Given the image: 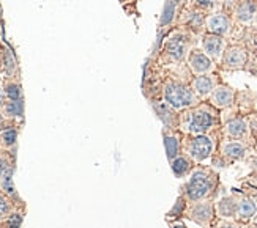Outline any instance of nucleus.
<instances>
[{"label": "nucleus", "instance_id": "f257e3e1", "mask_svg": "<svg viewBox=\"0 0 257 228\" xmlns=\"http://www.w3.org/2000/svg\"><path fill=\"white\" fill-rule=\"evenodd\" d=\"M164 99L172 109H188L197 104V96L188 85L169 82L164 87Z\"/></svg>", "mask_w": 257, "mask_h": 228}, {"label": "nucleus", "instance_id": "f03ea898", "mask_svg": "<svg viewBox=\"0 0 257 228\" xmlns=\"http://www.w3.org/2000/svg\"><path fill=\"white\" fill-rule=\"evenodd\" d=\"M215 123V117L213 113L204 110V109H196L193 112H189L186 118H185V128L196 135H202L204 132H207Z\"/></svg>", "mask_w": 257, "mask_h": 228}, {"label": "nucleus", "instance_id": "7ed1b4c3", "mask_svg": "<svg viewBox=\"0 0 257 228\" xmlns=\"http://www.w3.org/2000/svg\"><path fill=\"white\" fill-rule=\"evenodd\" d=\"M211 190V179L204 172H196L193 173L191 179H189L186 186V195L189 200L197 201L205 198Z\"/></svg>", "mask_w": 257, "mask_h": 228}, {"label": "nucleus", "instance_id": "20e7f679", "mask_svg": "<svg viewBox=\"0 0 257 228\" xmlns=\"http://www.w3.org/2000/svg\"><path fill=\"white\" fill-rule=\"evenodd\" d=\"M205 27L208 33H213V35L224 38L232 30V21L224 13H215L205 19Z\"/></svg>", "mask_w": 257, "mask_h": 228}, {"label": "nucleus", "instance_id": "39448f33", "mask_svg": "<svg viewBox=\"0 0 257 228\" xmlns=\"http://www.w3.org/2000/svg\"><path fill=\"white\" fill-rule=\"evenodd\" d=\"M202 49L208 59L221 60L222 54L226 51V40L222 37L213 35V33H207L202 38Z\"/></svg>", "mask_w": 257, "mask_h": 228}, {"label": "nucleus", "instance_id": "423d86ee", "mask_svg": "<svg viewBox=\"0 0 257 228\" xmlns=\"http://www.w3.org/2000/svg\"><path fill=\"white\" fill-rule=\"evenodd\" d=\"M222 63L227 68V70H241V68L246 65L248 60V54L240 46H230L224 51L221 57Z\"/></svg>", "mask_w": 257, "mask_h": 228}, {"label": "nucleus", "instance_id": "0eeeda50", "mask_svg": "<svg viewBox=\"0 0 257 228\" xmlns=\"http://www.w3.org/2000/svg\"><path fill=\"white\" fill-rule=\"evenodd\" d=\"M188 65L191 68V71L197 76L208 74L210 71H213V60L199 49H194L189 52L188 55Z\"/></svg>", "mask_w": 257, "mask_h": 228}, {"label": "nucleus", "instance_id": "6e6552de", "mask_svg": "<svg viewBox=\"0 0 257 228\" xmlns=\"http://www.w3.org/2000/svg\"><path fill=\"white\" fill-rule=\"evenodd\" d=\"M211 151H213V142H211L207 135H197L191 140L189 145V154L194 161H205L207 157H210Z\"/></svg>", "mask_w": 257, "mask_h": 228}, {"label": "nucleus", "instance_id": "1a4fd4ad", "mask_svg": "<svg viewBox=\"0 0 257 228\" xmlns=\"http://www.w3.org/2000/svg\"><path fill=\"white\" fill-rule=\"evenodd\" d=\"M215 88V79L210 74H202L194 77V81L191 82V90L194 91V95L197 98H207L211 95V91Z\"/></svg>", "mask_w": 257, "mask_h": 228}, {"label": "nucleus", "instance_id": "9d476101", "mask_svg": "<svg viewBox=\"0 0 257 228\" xmlns=\"http://www.w3.org/2000/svg\"><path fill=\"white\" fill-rule=\"evenodd\" d=\"M210 99H211V104L216 107H221V109L229 107L233 102V90L227 85H218L211 91Z\"/></svg>", "mask_w": 257, "mask_h": 228}, {"label": "nucleus", "instance_id": "9b49d317", "mask_svg": "<svg viewBox=\"0 0 257 228\" xmlns=\"http://www.w3.org/2000/svg\"><path fill=\"white\" fill-rule=\"evenodd\" d=\"M166 52L171 55L174 60L180 62L188 55V44L183 37H172L166 43Z\"/></svg>", "mask_w": 257, "mask_h": 228}, {"label": "nucleus", "instance_id": "f8f14e48", "mask_svg": "<svg viewBox=\"0 0 257 228\" xmlns=\"http://www.w3.org/2000/svg\"><path fill=\"white\" fill-rule=\"evenodd\" d=\"M213 215V206L210 203H197L191 209V219L199 225H207Z\"/></svg>", "mask_w": 257, "mask_h": 228}, {"label": "nucleus", "instance_id": "ddd939ff", "mask_svg": "<svg viewBox=\"0 0 257 228\" xmlns=\"http://www.w3.org/2000/svg\"><path fill=\"white\" fill-rule=\"evenodd\" d=\"M255 13H257V5H255V2H252V0H243L235 11L237 19L240 22H243V24L251 22L254 19Z\"/></svg>", "mask_w": 257, "mask_h": 228}, {"label": "nucleus", "instance_id": "4468645a", "mask_svg": "<svg viewBox=\"0 0 257 228\" xmlns=\"http://www.w3.org/2000/svg\"><path fill=\"white\" fill-rule=\"evenodd\" d=\"M0 66L4 68V71L8 76H15L18 73V63L13 52H11L8 48H2L0 49Z\"/></svg>", "mask_w": 257, "mask_h": 228}, {"label": "nucleus", "instance_id": "2eb2a0df", "mask_svg": "<svg viewBox=\"0 0 257 228\" xmlns=\"http://www.w3.org/2000/svg\"><path fill=\"white\" fill-rule=\"evenodd\" d=\"M4 107V115L7 118H22L24 117V101H7Z\"/></svg>", "mask_w": 257, "mask_h": 228}, {"label": "nucleus", "instance_id": "dca6fc26", "mask_svg": "<svg viewBox=\"0 0 257 228\" xmlns=\"http://www.w3.org/2000/svg\"><path fill=\"white\" fill-rule=\"evenodd\" d=\"M226 131L230 137H233V139H241V137H244L248 132V124L241 118H235L227 123Z\"/></svg>", "mask_w": 257, "mask_h": 228}, {"label": "nucleus", "instance_id": "f3484780", "mask_svg": "<svg viewBox=\"0 0 257 228\" xmlns=\"http://www.w3.org/2000/svg\"><path fill=\"white\" fill-rule=\"evenodd\" d=\"M257 211V206H255V203L251 200V198H243L241 201L237 203V215L240 219H251L252 215L255 214Z\"/></svg>", "mask_w": 257, "mask_h": 228}, {"label": "nucleus", "instance_id": "a211bd4d", "mask_svg": "<svg viewBox=\"0 0 257 228\" xmlns=\"http://www.w3.org/2000/svg\"><path fill=\"white\" fill-rule=\"evenodd\" d=\"M18 142V129L16 126H7L4 131H0V145H2L5 150L13 148Z\"/></svg>", "mask_w": 257, "mask_h": 228}, {"label": "nucleus", "instance_id": "6ab92c4d", "mask_svg": "<svg viewBox=\"0 0 257 228\" xmlns=\"http://www.w3.org/2000/svg\"><path fill=\"white\" fill-rule=\"evenodd\" d=\"M244 151H246V148H244V145L240 142H229L224 145V148H222L224 156H227L230 159H241L244 156Z\"/></svg>", "mask_w": 257, "mask_h": 228}, {"label": "nucleus", "instance_id": "aec40b11", "mask_svg": "<svg viewBox=\"0 0 257 228\" xmlns=\"http://www.w3.org/2000/svg\"><path fill=\"white\" fill-rule=\"evenodd\" d=\"M171 167H172V172L175 176H183L189 172V168H191V164L186 157L183 156H177L175 159L171 161Z\"/></svg>", "mask_w": 257, "mask_h": 228}, {"label": "nucleus", "instance_id": "412c9836", "mask_svg": "<svg viewBox=\"0 0 257 228\" xmlns=\"http://www.w3.org/2000/svg\"><path fill=\"white\" fill-rule=\"evenodd\" d=\"M4 95L7 101H18L22 99V87L18 82H5L4 85Z\"/></svg>", "mask_w": 257, "mask_h": 228}, {"label": "nucleus", "instance_id": "4be33fe9", "mask_svg": "<svg viewBox=\"0 0 257 228\" xmlns=\"http://www.w3.org/2000/svg\"><path fill=\"white\" fill-rule=\"evenodd\" d=\"M13 211H15L13 198L0 190V219H7Z\"/></svg>", "mask_w": 257, "mask_h": 228}, {"label": "nucleus", "instance_id": "5701e85b", "mask_svg": "<svg viewBox=\"0 0 257 228\" xmlns=\"http://www.w3.org/2000/svg\"><path fill=\"white\" fill-rule=\"evenodd\" d=\"M164 145H166L167 157L172 161V159H175L178 156V151H180V142H178V139L174 135H166L164 137Z\"/></svg>", "mask_w": 257, "mask_h": 228}, {"label": "nucleus", "instance_id": "b1692460", "mask_svg": "<svg viewBox=\"0 0 257 228\" xmlns=\"http://www.w3.org/2000/svg\"><path fill=\"white\" fill-rule=\"evenodd\" d=\"M11 168H15V161L10 159L8 151H0V181H2L5 173Z\"/></svg>", "mask_w": 257, "mask_h": 228}, {"label": "nucleus", "instance_id": "393cba45", "mask_svg": "<svg viewBox=\"0 0 257 228\" xmlns=\"http://www.w3.org/2000/svg\"><path fill=\"white\" fill-rule=\"evenodd\" d=\"M22 220H24L22 214L18 212V211H13L5 219V228H21L22 226Z\"/></svg>", "mask_w": 257, "mask_h": 228}, {"label": "nucleus", "instance_id": "a878e982", "mask_svg": "<svg viewBox=\"0 0 257 228\" xmlns=\"http://www.w3.org/2000/svg\"><path fill=\"white\" fill-rule=\"evenodd\" d=\"M235 209H237V204L232 203V200H224V201H221V204H219V211H221L222 215L235 214Z\"/></svg>", "mask_w": 257, "mask_h": 228}, {"label": "nucleus", "instance_id": "bb28decb", "mask_svg": "<svg viewBox=\"0 0 257 228\" xmlns=\"http://www.w3.org/2000/svg\"><path fill=\"white\" fill-rule=\"evenodd\" d=\"M194 2H196L199 7H204V8H207V7H211V5H213L215 0H194Z\"/></svg>", "mask_w": 257, "mask_h": 228}, {"label": "nucleus", "instance_id": "cd10ccee", "mask_svg": "<svg viewBox=\"0 0 257 228\" xmlns=\"http://www.w3.org/2000/svg\"><path fill=\"white\" fill-rule=\"evenodd\" d=\"M8 126L7 124V117L4 115V112H0V131H4Z\"/></svg>", "mask_w": 257, "mask_h": 228}, {"label": "nucleus", "instance_id": "c85d7f7f", "mask_svg": "<svg viewBox=\"0 0 257 228\" xmlns=\"http://www.w3.org/2000/svg\"><path fill=\"white\" fill-rule=\"evenodd\" d=\"M5 104V95H4V87H2V82H0V107Z\"/></svg>", "mask_w": 257, "mask_h": 228}, {"label": "nucleus", "instance_id": "c756f323", "mask_svg": "<svg viewBox=\"0 0 257 228\" xmlns=\"http://www.w3.org/2000/svg\"><path fill=\"white\" fill-rule=\"evenodd\" d=\"M221 228H237V226L233 225V223H222V225H221Z\"/></svg>", "mask_w": 257, "mask_h": 228}, {"label": "nucleus", "instance_id": "7c9ffc66", "mask_svg": "<svg viewBox=\"0 0 257 228\" xmlns=\"http://www.w3.org/2000/svg\"><path fill=\"white\" fill-rule=\"evenodd\" d=\"M172 228H186V226H183V225H174Z\"/></svg>", "mask_w": 257, "mask_h": 228}, {"label": "nucleus", "instance_id": "2f4dec72", "mask_svg": "<svg viewBox=\"0 0 257 228\" xmlns=\"http://www.w3.org/2000/svg\"><path fill=\"white\" fill-rule=\"evenodd\" d=\"M0 228H2V225H0Z\"/></svg>", "mask_w": 257, "mask_h": 228}]
</instances>
